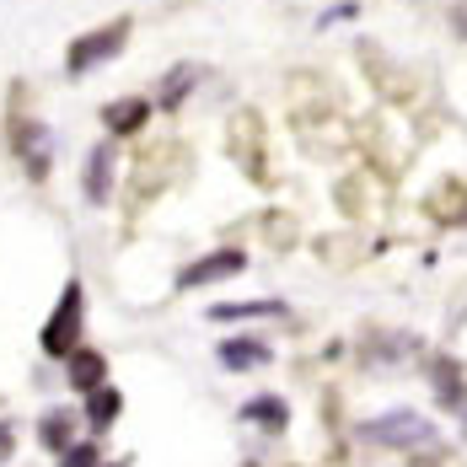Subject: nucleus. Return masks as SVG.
I'll use <instances>...</instances> for the list:
<instances>
[{
	"mask_svg": "<svg viewBox=\"0 0 467 467\" xmlns=\"http://www.w3.org/2000/svg\"><path fill=\"white\" fill-rule=\"evenodd\" d=\"M221 360H226L232 371L264 366V360H269V344H258V338H232V344H221Z\"/></svg>",
	"mask_w": 467,
	"mask_h": 467,
	"instance_id": "obj_7",
	"label": "nucleus"
},
{
	"mask_svg": "<svg viewBox=\"0 0 467 467\" xmlns=\"http://www.w3.org/2000/svg\"><path fill=\"white\" fill-rule=\"evenodd\" d=\"M113 414H119V392H92V403H87V420H92V430H102V424H113Z\"/></svg>",
	"mask_w": 467,
	"mask_h": 467,
	"instance_id": "obj_10",
	"label": "nucleus"
},
{
	"mask_svg": "<svg viewBox=\"0 0 467 467\" xmlns=\"http://www.w3.org/2000/svg\"><path fill=\"white\" fill-rule=\"evenodd\" d=\"M113 467H124V462H113Z\"/></svg>",
	"mask_w": 467,
	"mask_h": 467,
	"instance_id": "obj_16",
	"label": "nucleus"
},
{
	"mask_svg": "<svg viewBox=\"0 0 467 467\" xmlns=\"http://www.w3.org/2000/svg\"><path fill=\"white\" fill-rule=\"evenodd\" d=\"M145 119H150V102H140V97H119V102H108V108H102L108 135H135Z\"/></svg>",
	"mask_w": 467,
	"mask_h": 467,
	"instance_id": "obj_6",
	"label": "nucleus"
},
{
	"mask_svg": "<svg viewBox=\"0 0 467 467\" xmlns=\"http://www.w3.org/2000/svg\"><path fill=\"white\" fill-rule=\"evenodd\" d=\"M81 188H87L92 204H102V199L113 193V145L108 140L92 145V156H87V167H81Z\"/></svg>",
	"mask_w": 467,
	"mask_h": 467,
	"instance_id": "obj_5",
	"label": "nucleus"
},
{
	"mask_svg": "<svg viewBox=\"0 0 467 467\" xmlns=\"http://www.w3.org/2000/svg\"><path fill=\"white\" fill-rule=\"evenodd\" d=\"M76 338H81V285L70 280L65 296H59V306H54V317L44 323L48 360H70V355H76Z\"/></svg>",
	"mask_w": 467,
	"mask_h": 467,
	"instance_id": "obj_3",
	"label": "nucleus"
},
{
	"mask_svg": "<svg viewBox=\"0 0 467 467\" xmlns=\"http://www.w3.org/2000/svg\"><path fill=\"white\" fill-rule=\"evenodd\" d=\"M247 420H264V424H285V409H280V398H258V403L247 409Z\"/></svg>",
	"mask_w": 467,
	"mask_h": 467,
	"instance_id": "obj_14",
	"label": "nucleus"
},
{
	"mask_svg": "<svg viewBox=\"0 0 467 467\" xmlns=\"http://www.w3.org/2000/svg\"><path fill=\"white\" fill-rule=\"evenodd\" d=\"M11 457V424H0V462Z\"/></svg>",
	"mask_w": 467,
	"mask_h": 467,
	"instance_id": "obj_15",
	"label": "nucleus"
},
{
	"mask_svg": "<svg viewBox=\"0 0 467 467\" xmlns=\"http://www.w3.org/2000/svg\"><path fill=\"white\" fill-rule=\"evenodd\" d=\"M59 467H97V446H87V441L65 446V457H59Z\"/></svg>",
	"mask_w": 467,
	"mask_h": 467,
	"instance_id": "obj_13",
	"label": "nucleus"
},
{
	"mask_svg": "<svg viewBox=\"0 0 467 467\" xmlns=\"http://www.w3.org/2000/svg\"><path fill=\"white\" fill-rule=\"evenodd\" d=\"M193 81H199V70H172V76H167V81H161V108H178V102H183L188 97V87H193Z\"/></svg>",
	"mask_w": 467,
	"mask_h": 467,
	"instance_id": "obj_9",
	"label": "nucleus"
},
{
	"mask_svg": "<svg viewBox=\"0 0 467 467\" xmlns=\"http://www.w3.org/2000/svg\"><path fill=\"white\" fill-rule=\"evenodd\" d=\"M210 317H215V323H221V317H285V306L280 301H247V306H215Z\"/></svg>",
	"mask_w": 467,
	"mask_h": 467,
	"instance_id": "obj_8",
	"label": "nucleus"
},
{
	"mask_svg": "<svg viewBox=\"0 0 467 467\" xmlns=\"http://www.w3.org/2000/svg\"><path fill=\"white\" fill-rule=\"evenodd\" d=\"M242 269H247V258H242L236 247H226V253H210V258H199L193 269H183V280H178V285H215V280L242 275Z\"/></svg>",
	"mask_w": 467,
	"mask_h": 467,
	"instance_id": "obj_4",
	"label": "nucleus"
},
{
	"mask_svg": "<svg viewBox=\"0 0 467 467\" xmlns=\"http://www.w3.org/2000/svg\"><path fill=\"white\" fill-rule=\"evenodd\" d=\"M124 44H130V16H113L108 27H97V33H87V38L70 44L65 70H70V76H87L92 65H108L113 54H124Z\"/></svg>",
	"mask_w": 467,
	"mask_h": 467,
	"instance_id": "obj_2",
	"label": "nucleus"
},
{
	"mask_svg": "<svg viewBox=\"0 0 467 467\" xmlns=\"http://www.w3.org/2000/svg\"><path fill=\"white\" fill-rule=\"evenodd\" d=\"M70 381H76L81 392H92L97 381H102V355H76V366H70Z\"/></svg>",
	"mask_w": 467,
	"mask_h": 467,
	"instance_id": "obj_11",
	"label": "nucleus"
},
{
	"mask_svg": "<svg viewBox=\"0 0 467 467\" xmlns=\"http://www.w3.org/2000/svg\"><path fill=\"white\" fill-rule=\"evenodd\" d=\"M38 435H44V446H54V451H65V446H76V441H70V414H48Z\"/></svg>",
	"mask_w": 467,
	"mask_h": 467,
	"instance_id": "obj_12",
	"label": "nucleus"
},
{
	"mask_svg": "<svg viewBox=\"0 0 467 467\" xmlns=\"http://www.w3.org/2000/svg\"><path fill=\"white\" fill-rule=\"evenodd\" d=\"M360 435L376 441V446H392V451H424V446H435V424L424 420V414H414V409L381 414V420H371Z\"/></svg>",
	"mask_w": 467,
	"mask_h": 467,
	"instance_id": "obj_1",
	"label": "nucleus"
}]
</instances>
